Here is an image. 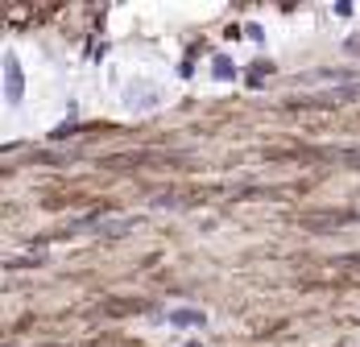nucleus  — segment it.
<instances>
[{"instance_id": "f257e3e1", "label": "nucleus", "mask_w": 360, "mask_h": 347, "mask_svg": "<svg viewBox=\"0 0 360 347\" xmlns=\"http://www.w3.org/2000/svg\"><path fill=\"white\" fill-rule=\"evenodd\" d=\"M170 318H174L179 327H203V314H199V310H174Z\"/></svg>"}, {"instance_id": "f03ea898", "label": "nucleus", "mask_w": 360, "mask_h": 347, "mask_svg": "<svg viewBox=\"0 0 360 347\" xmlns=\"http://www.w3.org/2000/svg\"><path fill=\"white\" fill-rule=\"evenodd\" d=\"M8 96H13V100L21 96V74H17V63H13V58H8Z\"/></svg>"}]
</instances>
